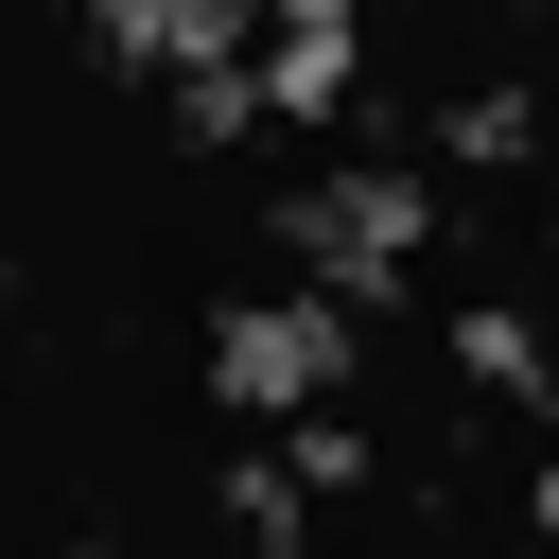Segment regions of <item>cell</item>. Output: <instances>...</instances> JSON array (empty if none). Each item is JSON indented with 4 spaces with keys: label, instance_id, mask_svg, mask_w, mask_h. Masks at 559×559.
I'll use <instances>...</instances> for the list:
<instances>
[{
    "label": "cell",
    "instance_id": "obj_1",
    "mask_svg": "<svg viewBox=\"0 0 559 559\" xmlns=\"http://www.w3.org/2000/svg\"><path fill=\"white\" fill-rule=\"evenodd\" d=\"M332 367H349V332H332L314 297H245V314H227V349H210L227 419H314V402H332Z\"/></svg>",
    "mask_w": 559,
    "mask_h": 559
},
{
    "label": "cell",
    "instance_id": "obj_2",
    "mask_svg": "<svg viewBox=\"0 0 559 559\" xmlns=\"http://www.w3.org/2000/svg\"><path fill=\"white\" fill-rule=\"evenodd\" d=\"M542 542H559V472H542Z\"/></svg>",
    "mask_w": 559,
    "mask_h": 559
}]
</instances>
